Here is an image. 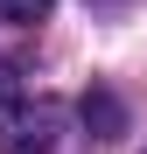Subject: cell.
Wrapping results in <instances>:
<instances>
[{"instance_id":"cell-1","label":"cell","mask_w":147,"mask_h":154,"mask_svg":"<svg viewBox=\"0 0 147 154\" xmlns=\"http://www.w3.org/2000/svg\"><path fill=\"white\" fill-rule=\"evenodd\" d=\"M63 140L56 98H0V154H49Z\"/></svg>"},{"instance_id":"cell-2","label":"cell","mask_w":147,"mask_h":154,"mask_svg":"<svg viewBox=\"0 0 147 154\" xmlns=\"http://www.w3.org/2000/svg\"><path fill=\"white\" fill-rule=\"evenodd\" d=\"M77 112H84V126H91L98 140H119V133H126V105H119L112 91H84Z\"/></svg>"},{"instance_id":"cell-3","label":"cell","mask_w":147,"mask_h":154,"mask_svg":"<svg viewBox=\"0 0 147 154\" xmlns=\"http://www.w3.org/2000/svg\"><path fill=\"white\" fill-rule=\"evenodd\" d=\"M56 0H0V21H42Z\"/></svg>"}]
</instances>
